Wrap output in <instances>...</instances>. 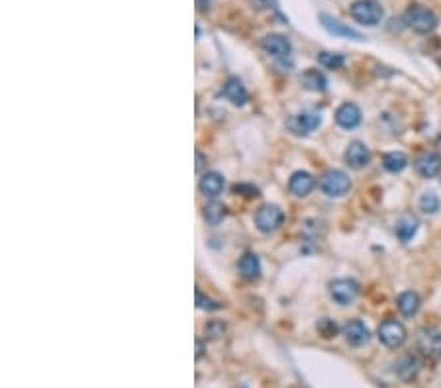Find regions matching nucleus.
<instances>
[{
    "label": "nucleus",
    "mask_w": 441,
    "mask_h": 388,
    "mask_svg": "<svg viewBox=\"0 0 441 388\" xmlns=\"http://www.w3.org/2000/svg\"><path fill=\"white\" fill-rule=\"evenodd\" d=\"M404 24L410 30H414L416 34H431L438 28L440 20H438V16H435L433 10H429L426 6H420V4H414L404 12Z\"/></svg>",
    "instance_id": "nucleus-1"
},
{
    "label": "nucleus",
    "mask_w": 441,
    "mask_h": 388,
    "mask_svg": "<svg viewBox=\"0 0 441 388\" xmlns=\"http://www.w3.org/2000/svg\"><path fill=\"white\" fill-rule=\"evenodd\" d=\"M351 18L363 26H376L383 22L385 10L376 0H355L349 8Z\"/></svg>",
    "instance_id": "nucleus-2"
},
{
    "label": "nucleus",
    "mask_w": 441,
    "mask_h": 388,
    "mask_svg": "<svg viewBox=\"0 0 441 388\" xmlns=\"http://www.w3.org/2000/svg\"><path fill=\"white\" fill-rule=\"evenodd\" d=\"M320 188H322V193L332 198L345 196L351 191V179L339 169H330L320 177Z\"/></svg>",
    "instance_id": "nucleus-3"
},
{
    "label": "nucleus",
    "mask_w": 441,
    "mask_h": 388,
    "mask_svg": "<svg viewBox=\"0 0 441 388\" xmlns=\"http://www.w3.org/2000/svg\"><path fill=\"white\" fill-rule=\"evenodd\" d=\"M378 339L385 347L398 349L406 341V327L396 320H387L378 325Z\"/></svg>",
    "instance_id": "nucleus-4"
},
{
    "label": "nucleus",
    "mask_w": 441,
    "mask_h": 388,
    "mask_svg": "<svg viewBox=\"0 0 441 388\" xmlns=\"http://www.w3.org/2000/svg\"><path fill=\"white\" fill-rule=\"evenodd\" d=\"M281 224H283V210L275 204H265L255 214V226L263 233L275 232Z\"/></svg>",
    "instance_id": "nucleus-5"
},
{
    "label": "nucleus",
    "mask_w": 441,
    "mask_h": 388,
    "mask_svg": "<svg viewBox=\"0 0 441 388\" xmlns=\"http://www.w3.org/2000/svg\"><path fill=\"white\" fill-rule=\"evenodd\" d=\"M357 294H359V285L351 279H338L330 283V297L334 298V302H338L339 306L351 304Z\"/></svg>",
    "instance_id": "nucleus-6"
},
{
    "label": "nucleus",
    "mask_w": 441,
    "mask_h": 388,
    "mask_svg": "<svg viewBox=\"0 0 441 388\" xmlns=\"http://www.w3.org/2000/svg\"><path fill=\"white\" fill-rule=\"evenodd\" d=\"M414 169L416 173L424 179H431L435 175H440L441 171V157L438 153H431L426 151L422 155H418L414 159Z\"/></svg>",
    "instance_id": "nucleus-7"
},
{
    "label": "nucleus",
    "mask_w": 441,
    "mask_h": 388,
    "mask_svg": "<svg viewBox=\"0 0 441 388\" xmlns=\"http://www.w3.org/2000/svg\"><path fill=\"white\" fill-rule=\"evenodd\" d=\"M261 47L269 53V55L277 57V59H285V57H288V55H290V50H292L290 41H288L285 36H281V34H269V36H265L263 41H261Z\"/></svg>",
    "instance_id": "nucleus-8"
},
{
    "label": "nucleus",
    "mask_w": 441,
    "mask_h": 388,
    "mask_svg": "<svg viewBox=\"0 0 441 388\" xmlns=\"http://www.w3.org/2000/svg\"><path fill=\"white\" fill-rule=\"evenodd\" d=\"M320 24H322L330 34H334V36H338V38H349L357 39V41L363 39V36H361L359 32H355V30L349 26H345L343 22H339L338 18H334V16H330V14H320Z\"/></svg>",
    "instance_id": "nucleus-9"
},
{
    "label": "nucleus",
    "mask_w": 441,
    "mask_h": 388,
    "mask_svg": "<svg viewBox=\"0 0 441 388\" xmlns=\"http://www.w3.org/2000/svg\"><path fill=\"white\" fill-rule=\"evenodd\" d=\"M336 122L343 129L357 128L361 124V110H359V106L353 103L341 104L338 108V112H336Z\"/></svg>",
    "instance_id": "nucleus-10"
},
{
    "label": "nucleus",
    "mask_w": 441,
    "mask_h": 388,
    "mask_svg": "<svg viewBox=\"0 0 441 388\" xmlns=\"http://www.w3.org/2000/svg\"><path fill=\"white\" fill-rule=\"evenodd\" d=\"M418 347L424 355L435 357L441 355V332L438 330H422L418 336Z\"/></svg>",
    "instance_id": "nucleus-11"
},
{
    "label": "nucleus",
    "mask_w": 441,
    "mask_h": 388,
    "mask_svg": "<svg viewBox=\"0 0 441 388\" xmlns=\"http://www.w3.org/2000/svg\"><path fill=\"white\" fill-rule=\"evenodd\" d=\"M343 334H345V339L349 341V345H353V347H361L371 337L367 325L361 320H351V322L345 323Z\"/></svg>",
    "instance_id": "nucleus-12"
},
{
    "label": "nucleus",
    "mask_w": 441,
    "mask_h": 388,
    "mask_svg": "<svg viewBox=\"0 0 441 388\" xmlns=\"http://www.w3.org/2000/svg\"><path fill=\"white\" fill-rule=\"evenodd\" d=\"M345 161L349 167L363 169L371 161V151L363 142H353L349 143V147L345 151Z\"/></svg>",
    "instance_id": "nucleus-13"
},
{
    "label": "nucleus",
    "mask_w": 441,
    "mask_h": 388,
    "mask_svg": "<svg viewBox=\"0 0 441 388\" xmlns=\"http://www.w3.org/2000/svg\"><path fill=\"white\" fill-rule=\"evenodd\" d=\"M314 184H316V181H314L310 173L297 171L288 181V188H290V193L297 194V196H308L312 193V188H314Z\"/></svg>",
    "instance_id": "nucleus-14"
},
{
    "label": "nucleus",
    "mask_w": 441,
    "mask_h": 388,
    "mask_svg": "<svg viewBox=\"0 0 441 388\" xmlns=\"http://www.w3.org/2000/svg\"><path fill=\"white\" fill-rule=\"evenodd\" d=\"M224 96L234 104V106H244L247 103V91L244 83L239 78H228L224 83Z\"/></svg>",
    "instance_id": "nucleus-15"
},
{
    "label": "nucleus",
    "mask_w": 441,
    "mask_h": 388,
    "mask_svg": "<svg viewBox=\"0 0 441 388\" xmlns=\"http://www.w3.org/2000/svg\"><path fill=\"white\" fill-rule=\"evenodd\" d=\"M320 124H322V118L318 112H300L299 116H294V120L290 122V128L297 133H310Z\"/></svg>",
    "instance_id": "nucleus-16"
},
{
    "label": "nucleus",
    "mask_w": 441,
    "mask_h": 388,
    "mask_svg": "<svg viewBox=\"0 0 441 388\" xmlns=\"http://www.w3.org/2000/svg\"><path fill=\"white\" fill-rule=\"evenodd\" d=\"M198 186H200L202 194L214 198V196H218L224 191V177H222L220 173H216V171H208V173L202 175Z\"/></svg>",
    "instance_id": "nucleus-17"
},
{
    "label": "nucleus",
    "mask_w": 441,
    "mask_h": 388,
    "mask_svg": "<svg viewBox=\"0 0 441 388\" xmlns=\"http://www.w3.org/2000/svg\"><path fill=\"white\" fill-rule=\"evenodd\" d=\"M237 269H239V274L247 279V281H255V279H259L261 274V261L257 255H253V253H246L244 257L239 259V263H237Z\"/></svg>",
    "instance_id": "nucleus-18"
},
{
    "label": "nucleus",
    "mask_w": 441,
    "mask_h": 388,
    "mask_svg": "<svg viewBox=\"0 0 441 388\" xmlns=\"http://www.w3.org/2000/svg\"><path fill=\"white\" fill-rule=\"evenodd\" d=\"M300 83L306 91L312 92H322L327 87V80H325L324 73H320L318 69H308L306 73H302Z\"/></svg>",
    "instance_id": "nucleus-19"
},
{
    "label": "nucleus",
    "mask_w": 441,
    "mask_h": 388,
    "mask_svg": "<svg viewBox=\"0 0 441 388\" xmlns=\"http://www.w3.org/2000/svg\"><path fill=\"white\" fill-rule=\"evenodd\" d=\"M396 304H398V310H400L402 316L412 318V316H416L418 310H420V297H418L416 292H412V290H406V292H402V294L398 297Z\"/></svg>",
    "instance_id": "nucleus-20"
},
{
    "label": "nucleus",
    "mask_w": 441,
    "mask_h": 388,
    "mask_svg": "<svg viewBox=\"0 0 441 388\" xmlns=\"http://www.w3.org/2000/svg\"><path fill=\"white\" fill-rule=\"evenodd\" d=\"M394 232L398 235V239L406 244V241H410L416 235V232H418V220L412 218V216H404V218H400V220L396 222Z\"/></svg>",
    "instance_id": "nucleus-21"
},
{
    "label": "nucleus",
    "mask_w": 441,
    "mask_h": 388,
    "mask_svg": "<svg viewBox=\"0 0 441 388\" xmlns=\"http://www.w3.org/2000/svg\"><path fill=\"white\" fill-rule=\"evenodd\" d=\"M202 216H204V220L210 226H218L224 220V216H226V206L218 200H212V202H208L206 206L202 208Z\"/></svg>",
    "instance_id": "nucleus-22"
},
{
    "label": "nucleus",
    "mask_w": 441,
    "mask_h": 388,
    "mask_svg": "<svg viewBox=\"0 0 441 388\" xmlns=\"http://www.w3.org/2000/svg\"><path fill=\"white\" fill-rule=\"evenodd\" d=\"M383 167L387 169L389 173H402L404 169L408 167V157L400 153V151H392V153H387L385 159H383Z\"/></svg>",
    "instance_id": "nucleus-23"
},
{
    "label": "nucleus",
    "mask_w": 441,
    "mask_h": 388,
    "mask_svg": "<svg viewBox=\"0 0 441 388\" xmlns=\"http://www.w3.org/2000/svg\"><path fill=\"white\" fill-rule=\"evenodd\" d=\"M418 206H420V210L424 214H435L441 206L440 196L435 193H424L420 196V200H418Z\"/></svg>",
    "instance_id": "nucleus-24"
},
{
    "label": "nucleus",
    "mask_w": 441,
    "mask_h": 388,
    "mask_svg": "<svg viewBox=\"0 0 441 388\" xmlns=\"http://www.w3.org/2000/svg\"><path fill=\"white\" fill-rule=\"evenodd\" d=\"M318 63L325 67V69H341L345 65V57L341 53L322 52L318 55Z\"/></svg>",
    "instance_id": "nucleus-25"
},
{
    "label": "nucleus",
    "mask_w": 441,
    "mask_h": 388,
    "mask_svg": "<svg viewBox=\"0 0 441 388\" xmlns=\"http://www.w3.org/2000/svg\"><path fill=\"white\" fill-rule=\"evenodd\" d=\"M418 367H420L418 361H416L414 357L408 355V357H404L402 361L398 363V369H396V371H398V375L402 376L404 380H410V378H414L416 373H418Z\"/></svg>",
    "instance_id": "nucleus-26"
},
{
    "label": "nucleus",
    "mask_w": 441,
    "mask_h": 388,
    "mask_svg": "<svg viewBox=\"0 0 441 388\" xmlns=\"http://www.w3.org/2000/svg\"><path fill=\"white\" fill-rule=\"evenodd\" d=\"M196 306L198 308H202V310H218V308H222L218 302H214V300H210V298H206L200 290H196Z\"/></svg>",
    "instance_id": "nucleus-27"
},
{
    "label": "nucleus",
    "mask_w": 441,
    "mask_h": 388,
    "mask_svg": "<svg viewBox=\"0 0 441 388\" xmlns=\"http://www.w3.org/2000/svg\"><path fill=\"white\" fill-rule=\"evenodd\" d=\"M318 330L322 332L324 337H334L338 334V325L332 322V320H322V322L318 323Z\"/></svg>",
    "instance_id": "nucleus-28"
},
{
    "label": "nucleus",
    "mask_w": 441,
    "mask_h": 388,
    "mask_svg": "<svg viewBox=\"0 0 441 388\" xmlns=\"http://www.w3.org/2000/svg\"><path fill=\"white\" fill-rule=\"evenodd\" d=\"M224 332H226V325H224L222 322H216V320H214V322L206 323V334L210 337H214V339L224 336Z\"/></svg>",
    "instance_id": "nucleus-29"
},
{
    "label": "nucleus",
    "mask_w": 441,
    "mask_h": 388,
    "mask_svg": "<svg viewBox=\"0 0 441 388\" xmlns=\"http://www.w3.org/2000/svg\"><path fill=\"white\" fill-rule=\"evenodd\" d=\"M251 4L255 10H267V8H272L277 4V0H251Z\"/></svg>",
    "instance_id": "nucleus-30"
},
{
    "label": "nucleus",
    "mask_w": 441,
    "mask_h": 388,
    "mask_svg": "<svg viewBox=\"0 0 441 388\" xmlns=\"http://www.w3.org/2000/svg\"><path fill=\"white\" fill-rule=\"evenodd\" d=\"M202 163H204V157L200 151H196V171H200L202 169Z\"/></svg>",
    "instance_id": "nucleus-31"
},
{
    "label": "nucleus",
    "mask_w": 441,
    "mask_h": 388,
    "mask_svg": "<svg viewBox=\"0 0 441 388\" xmlns=\"http://www.w3.org/2000/svg\"><path fill=\"white\" fill-rule=\"evenodd\" d=\"M202 351H204V347H202V341H196V359H200V357H202Z\"/></svg>",
    "instance_id": "nucleus-32"
},
{
    "label": "nucleus",
    "mask_w": 441,
    "mask_h": 388,
    "mask_svg": "<svg viewBox=\"0 0 441 388\" xmlns=\"http://www.w3.org/2000/svg\"><path fill=\"white\" fill-rule=\"evenodd\" d=\"M208 4H210V0H196V6H198L200 10H206Z\"/></svg>",
    "instance_id": "nucleus-33"
},
{
    "label": "nucleus",
    "mask_w": 441,
    "mask_h": 388,
    "mask_svg": "<svg viewBox=\"0 0 441 388\" xmlns=\"http://www.w3.org/2000/svg\"><path fill=\"white\" fill-rule=\"evenodd\" d=\"M440 67H441V57H440Z\"/></svg>",
    "instance_id": "nucleus-34"
}]
</instances>
